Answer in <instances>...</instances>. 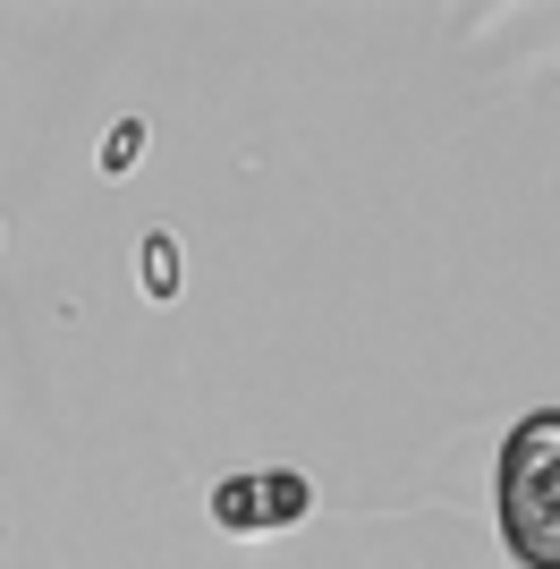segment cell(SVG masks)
Listing matches in <instances>:
<instances>
[{
  "label": "cell",
  "mask_w": 560,
  "mask_h": 569,
  "mask_svg": "<svg viewBox=\"0 0 560 569\" xmlns=\"http://www.w3.org/2000/svg\"><path fill=\"white\" fill-rule=\"evenodd\" d=\"M144 298H179V238L170 230L144 238Z\"/></svg>",
  "instance_id": "3"
},
{
  "label": "cell",
  "mask_w": 560,
  "mask_h": 569,
  "mask_svg": "<svg viewBox=\"0 0 560 569\" xmlns=\"http://www.w3.org/2000/svg\"><path fill=\"white\" fill-rule=\"evenodd\" d=\"M501 545L518 569H560V408L518 417L501 442Z\"/></svg>",
  "instance_id": "1"
},
{
  "label": "cell",
  "mask_w": 560,
  "mask_h": 569,
  "mask_svg": "<svg viewBox=\"0 0 560 569\" xmlns=\"http://www.w3.org/2000/svg\"><path fill=\"white\" fill-rule=\"evenodd\" d=\"M306 510H314V476H298V468H256V476L212 485V519L230 536H272V527H298Z\"/></svg>",
  "instance_id": "2"
},
{
  "label": "cell",
  "mask_w": 560,
  "mask_h": 569,
  "mask_svg": "<svg viewBox=\"0 0 560 569\" xmlns=\"http://www.w3.org/2000/svg\"><path fill=\"white\" fill-rule=\"evenodd\" d=\"M144 153V119H119L111 137H102V170H128Z\"/></svg>",
  "instance_id": "4"
}]
</instances>
